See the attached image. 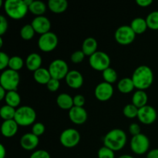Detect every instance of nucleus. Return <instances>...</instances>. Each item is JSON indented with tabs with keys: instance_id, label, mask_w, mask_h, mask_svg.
I'll return each instance as SVG.
<instances>
[{
	"instance_id": "nucleus-1",
	"label": "nucleus",
	"mask_w": 158,
	"mask_h": 158,
	"mask_svg": "<svg viewBox=\"0 0 158 158\" xmlns=\"http://www.w3.org/2000/svg\"><path fill=\"white\" fill-rule=\"evenodd\" d=\"M134 86L137 89L144 90L153 84L154 75L151 67L146 65H141L134 69L131 77Z\"/></svg>"
},
{
	"instance_id": "nucleus-2",
	"label": "nucleus",
	"mask_w": 158,
	"mask_h": 158,
	"mask_svg": "<svg viewBox=\"0 0 158 158\" xmlns=\"http://www.w3.org/2000/svg\"><path fill=\"white\" fill-rule=\"evenodd\" d=\"M127 142V136L121 129L115 128L110 131L103 137V146L115 151H121Z\"/></svg>"
},
{
	"instance_id": "nucleus-3",
	"label": "nucleus",
	"mask_w": 158,
	"mask_h": 158,
	"mask_svg": "<svg viewBox=\"0 0 158 158\" xmlns=\"http://www.w3.org/2000/svg\"><path fill=\"white\" fill-rule=\"evenodd\" d=\"M3 8L6 15L14 20L23 19L29 11V7L25 4L24 0H6Z\"/></svg>"
},
{
	"instance_id": "nucleus-4",
	"label": "nucleus",
	"mask_w": 158,
	"mask_h": 158,
	"mask_svg": "<svg viewBox=\"0 0 158 158\" xmlns=\"http://www.w3.org/2000/svg\"><path fill=\"white\" fill-rule=\"evenodd\" d=\"M36 112L29 106H22L16 109L15 121L20 127H29L33 125L36 120Z\"/></svg>"
},
{
	"instance_id": "nucleus-5",
	"label": "nucleus",
	"mask_w": 158,
	"mask_h": 158,
	"mask_svg": "<svg viewBox=\"0 0 158 158\" xmlns=\"http://www.w3.org/2000/svg\"><path fill=\"white\" fill-rule=\"evenodd\" d=\"M20 76L18 72L6 69L2 72L0 76V86L6 91H17L19 85Z\"/></svg>"
},
{
	"instance_id": "nucleus-6",
	"label": "nucleus",
	"mask_w": 158,
	"mask_h": 158,
	"mask_svg": "<svg viewBox=\"0 0 158 158\" xmlns=\"http://www.w3.org/2000/svg\"><path fill=\"white\" fill-rule=\"evenodd\" d=\"M110 57L103 51H97L89 57V64L93 69L103 72L105 69L110 67Z\"/></svg>"
},
{
	"instance_id": "nucleus-7",
	"label": "nucleus",
	"mask_w": 158,
	"mask_h": 158,
	"mask_svg": "<svg viewBox=\"0 0 158 158\" xmlns=\"http://www.w3.org/2000/svg\"><path fill=\"white\" fill-rule=\"evenodd\" d=\"M130 145L134 154L137 155H143L144 154H148L150 148V140L148 136L143 134H140L132 137Z\"/></svg>"
},
{
	"instance_id": "nucleus-8",
	"label": "nucleus",
	"mask_w": 158,
	"mask_h": 158,
	"mask_svg": "<svg viewBox=\"0 0 158 158\" xmlns=\"http://www.w3.org/2000/svg\"><path fill=\"white\" fill-rule=\"evenodd\" d=\"M136 34L128 25H123L116 29L114 39L116 42L122 46H128L135 40Z\"/></svg>"
},
{
	"instance_id": "nucleus-9",
	"label": "nucleus",
	"mask_w": 158,
	"mask_h": 158,
	"mask_svg": "<svg viewBox=\"0 0 158 158\" xmlns=\"http://www.w3.org/2000/svg\"><path fill=\"white\" fill-rule=\"evenodd\" d=\"M80 132L74 128L65 129L60 136V143L66 148H75L80 142Z\"/></svg>"
},
{
	"instance_id": "nucleus-10",
	"label": "nucleus",
	"mask_w": 158,
	"mask_h": 158,
	"mask_svg": "<svg viewBox=\"0 0 158 158\" xmlns=\"http://www.w3.org/2000/svg\"><path fill=\"white\" fill-rule=\"evenodd\" d=\"M48 69L50 73L52 78L56 79L58 80L66 78V75L69 72L67 63L61 59L52 60L49 64Z\"/></svg>"
},
{
	"instance_id": "nucleus-11",
	"label": "nucleus",
	"mask_w": 158,
	"mask_h": 158,
	"mask_svg": "<svg viewBox=\"0 0 158 158\" xmlns=\"http://www.w3.org/2000/svg\"><path fill=\"white\" fill-rule=\"evenodd\" d=\"M58 43L59 39L56 34L49 32L40 35L38 40V47L42 52H49L56 49Z\"/></svg>"
},
{
	"instance_id": "nucleus-12",
	"label": "nucleus",
	"mask_w": 158,
	"mask_h": 158,
	"mask_svg": "<svg viewBox=\"0 0 158 158\" xmlns=\"http://www.w3.org/2000/svg\"><path fill=\"white\" fill-rule=\"evenodd\" d=\"M114 89L112 84L102 82L97 85L94 89V95L96 99L99 101L106 102L110 100L114 95Z\"/></svg>"
},
{
	"instance_id": "nucleus-13",
	"label": "nucleus",
	"mask_w": 158,
	"mask_h": 158,
	"mask_svg": "<svg viewBox=\"0 0 158 158\" xmlns=\"http://www.w3.org/2000/svg\"><path fill=\"white\" fill-rule=\"evenodd\" d=\"M139 121L144 125H151L156 121L157 118V113L155 108L150 105H146L140 108L137 114Z\"/></svg>"
},
{
	"instance_id": "nucleus-14",
	"label": "nucleus",
	"mask_w": 158,
	"mask_h": 158,
	"mask_svg": "<svg viewBox=\"0 0 158 158\" xmlns=\"http://www.w3.org/2000/svg\"><path fill=\"white\" fill-rule=\"evenodd\" d=\"M31 25L33 27L35 33L40 34V35L50 32L51 22L45 15L35 16L32 19Z\"/></svg>"
},
{
	"instance_id": "nucleus-15",
	"label": "nucleus",
	"mask_w": 158,
	"mask_h": 158,
	"mask_svg": "<svg viewBox=\"0 0 158 158\" xmlns=\"http://www.w3.org/2000/svg\"><path fill=\"white\" fill-rule=\"evenodd\" d=\"M69 118L76 125H82L86 123L88 114L84 107L73 106L69 110Z\"/></svg>"
},
{
	"instance_id": "nucleus-16",
	"label": "nucleus",
	"mask_w": 158,
	"mask_h": 158,
	"mask_svg": "<svg viewBox=\"0 0 158 158\" xmlns=\"http://www.w3.org/2000/svg\"><path fill=\"white\" fill-rule=\"evenodd\" d=\"M40 143L39 137L31 133H26L22 136L20 139V146L23 150L31 151L35 150Z\"/></svg>"
},
{
	"instance_id": "nucleus-17",
	"label": "nucleus",
	"mask_w": 158,
	"mask_h": 158,
	"mask_svg": "<svg viewBox=\"0 0 158 158\" xmlns=\"http://www.w3.org/2000/svg\"><path fill=\"white\" fill-rule=\"evenodd\" d=\"M66 83L71 89H77L82 87L83 84V77L80 72L77 70H69L65 78Z\"/></svg>"
},
{
	"instance_id": "nucleus-18",
	"label": "nucleus",
	"mask_w": 158,
	"mask_h": 158,
	"mask_svg": "<svg viewBox=\"0 0 158 158\" xmlns=\"http://www.w3.org/2000/svg\"><path fill=\"white\" fill-rule=\"evenodd\" d=\"M19 127L15 120H4L1 125L2 134L6 138H11L17 134Z\"/></svg>"
},
{
	"instance_id": "nucleus-19",
	"label": "nucleus",
	"mask_w": 158,
	"mask_h": 158,
	"mask_svg": "<svg viewBox=\"0 0 158 158\" xmlns=\"http://www.w3.org/2000/svg\"><path fill=\"white\" fill-rule=\"evenodd\" d=\"M42 63H43V59L41 56L36 52H32L29 54L25 61L26 68L29 71L33 73L42 67Z\"/></svg>"
},
{
	"instance_id": "nucleus-20",
	"label": "nucleus",
	"mask_w": 158,
	"mask_h": 158,
	"mask_svg": "<svg viewBox=\"0 0 158 158\" xmlns=\"http://www.w3.org/2000/svg\"><path fill=\"white\" fill-rule=\"evenodd\" d=\"M97 48L98 43L97 40L94 37H88L85 39L82 44V51L84 52L85 55L89 57L97 52Z\"/></svg>"
},
{
	"instance_id": "nucleus-21",
	"label": "nucleus",
	"mask_w": 158,
	"mask_h": 158,
	"mask_svg": "<svg viewBox=\"0 0 158 158\" xmlns=\"http://www.w3.org/2000/svg\"><path fill=\"white\" fill-rule=\"evenodd\" d=\"M130 26L136 35H140V34L144 33L148 28L146 19H143L142 17L134 18L131 21Z\"/></svg>"
},
{
	"instance_id": "nucleus-22",
	"label": "nucleus",
	"mask_w": 158,
	"mask_h": 158,
	"mask_svg": "<svg viewBox=\"0 0 158 158\" xmlns=\"http://www.w3.org/2000/svg\"><path fill=\"white\" fill-rule=\"evenodd\" d=\"M68 2L66 0H49L47 6L49 10L55 14H61L67 9Z\"/></svg>"
},
{
	"instance_id": "nucleus-23",
	"label": "nucleus",
	"mask_w": 158,
	"mask_h": 158,
	"mask_svg": "<svg viewBox=\"0 0 158 158\" xmlns=\"http://www.w3.org/2000/svg\"><path fill=\"white\" fill-rule=\"evenodd\" d=\"M33 79L37 83L41 85H46L52 79L49 69L41 67L33 73Z\"/></svg>"
},
{
	"instance_id": "nucleus-24",
	"label": "nucleus",
	"mask_w": 158,
	"mask_h": 158,
	"mask_svg": "<svg viewBox=\"0 0 158 158\" xmlns=\"http://www.w3.org/2000/svg\"><path fill=\"white\" fill-rule=\"evenodd\" d=\"M56 103L60 108L62 110H69L73 107V97H71L69 94L66 93H62L59 94L56 98Z\"/></svg>"
},
{
	"instance_id": "nucleus-25",
	"label": "nucleus",
	"mask_w": 158,
	"mask_h": 158,
	"mask_svg": "<svg viewBox=\"0 0 158 158\" xmlns=\"http://www.w3.org/2000/svg\"><path fill=\"white\" fill-rule=\"evenodd\" d=\"M148 96L144 90L137 89L132 96V103L138 109L148 105Z\"/></svg>"
},
{
	"instance_id": "nucleus-26",
	"label": "nucleus",
	"mask_w": 158,
	"mask_h": 158,
	"mask_svg": "<svg viewBox=\"0 0 158 158\" xmlns=\"http://www.w3.org/2000/svg\"><path fill=\"white\" fill-rule=\"evenodd\" d=\"M117 89L121 94H128L135 89V86L132 79L130 77H124L117 83Z\"/></svg>"
},
{
	"instance_id": "nucleus-27",
	"label": "nucleus",
	"mask_w": 158,
	"mask_h": 158,
	"mask_svg": "<svg viewBox=\"0 0 158 158\" xmlns=\"http://www.w3.org/2000/svg\"><path fill=\"white\" fill-rule=\"evenodd\" d=\"M47 7L48 6L45 2L36 0V1L32 2L31 6L29 7V11L35 16H41V15H44Z\"/></svg>"
},
{
	"instance_id": "nucleus-28",
	"label": "nucleus",
	"mask_w": 158,
	"mask_h": 158,
	"mask_svg": "<svg viewBox=\"0 0 158 158\" xmlns=\"http://www.w3.org/2000/svg\"><path fill=\"white\" fill-rule=\"evenodd\" d=\"M5 102L9 106L16 108L21 103V97L17 91H7Z\"/></svg>"
},
{
	"instance_id": "nucleus-29",
	"label": "nucleus",
	"mask_w": 158,
	"mask_h": 158,
	"mask_svg": "<svg viewBox=\"0 0 158 158\" xmlns=\"http://www.w3.org/2000/svg\"><path fill=\"white\" fill-rule=\"evenodd\" d=\"M102 77H103L104 82L110 83V84L116 83L118 79L117 72L112 67L107 68L103 72H102Z\"/></svg>"
},
{
	"instance_id": "nucleus-30",
	"label": "nucleus",
	"mask_w": 158,
	"mask_h": 158,
	"mask_svg": "<svg viewBox=\"0 0 158 158\" xmlns=\"http://www.w3.org/2000/svg\"><path fill=\"white\" fill-rule=\"evenodd\" d=\"M16 109L9 105H4L0 109V116L3 120H14Z\"/></svg>"
},
{
	"instance_id": "nucleus-31",
	"label": "nucleus",
	"mask_w": 158,
	"mask_h": 158,
	"mask_svg": "<svg viewBox=\"0 0 158 158\" xmlns=\"http://www.w3.org/2000/svg\"><path fill=\"white\" fill-rule=\"evenodd\" d=\"M35 30L31 24H26L20 29V36L23 40L29 41L31 40L35 35Z\"/></svg>"
},
{
	"instance_id": "nucleus-32",
	"label": "nucleus",
	"mask_w": 158,
	"mask_h": 158,
	"mask_svg": "<svg viewBox=\"0 0 158 158\" xmlns=\"http://www.w3.org/2000/svg\"><path fill=\"white\" fill-rule=\"evenodd\" d=\"M148 29L158 30V10L150 12L146 17Z\"/></svg>"
},
{
	"instance_id": "nucleus-33",
	"label": "nucleus",
	"mask_w": 158,
	"mask_h": 158,
	"mask_svg": "<svg viewBox=\"0 0 158 158\" xmlns=\"http://www.w3.org/2000/svg\"><path fill=\"white\" fill-rule=\"evenodd\" d=\"M24 64L25 62L22 57L19 56H13L10 57V60H9V69L18 72L20 69H22Z\"/></svg>"
},
{
	"instance_id": "nucleus-34",
	"label": "nucleus",
	"mask_w": 158,
	"mask_h": 158,
	"mask_svg": "<svg viewBox=\"0 0 158 158\" xmlns=\"http://www.w3.org/2000/svg\"><path fill=\"white\" fill-rule=\"evenodd\" d=\"M139 109L137 106H134L133 103H128L123 107V114L128 119H134L137 117Z\"/></svg>"
},
{
	"instance_id": "nucleus-35",
	"label": "nucleus",
	"mask_w": 158,
	"mask_h": 158,
	"mask_svg": "<svg viewBox=\"0 0 158 158\" xmlns=\"http://www.w3.org/2000/svg\"><path fill=\"white\" fill-rule=\"evenodd\" d=\"M97 157L98 158H115V154L114 151L106 147L103 146L99 149L97 152Z\"/></svg>"
},
{
	"instance_id": "nucleus-36",
	"label": "nucleus",
	"mask_w": 158,
	"mask_h": 158,
	"mask_svg": "<svg viewBox=\"0 0 158 158\" xmlns=\"http://www.w3.org/2000/svg\"><path fill=\"white\" fill-rule=\"evenodd\" d=\"M86 55L82 50H77L72 53L70 56V60L74 64H79L81 63L84 60Z\"/></svg>"
},
{
	"instance_id": "nucleus-37",
	"label": "nucleus",
	"mask_w": 158,
	"mask_h": 158,
	"mask_svg": "<svg viewBox=\"0 0 158 158\" xmlns=\"http://www.w3.org/2000/svg\"><path fill=\"white\" fill-rule=\"evenodd\" d=\"M46 131L45 125L41 122H35L32 127V133L37 137H40L43 135Z\"/></svg>"
},
{
	"instance_id": "nucleus-38",
	"label": "nucleus",
	"mask_w": 158,
	"mask_h": 158,
	"mask_svg": "<svg viewBox=\"0 0 158 158\" xmlns=\"http://www.w3.org/2000/svg\"><path fill=\"white\" fill-rule=\"evenodd\" d=\"M9 60L10 57L8 56L7 53L4 52H0V69L1 70H5L6 68L9 67Z\"/></svg>"
},
{
	"instance_id": "nucleus-39",
	"label": "nucleus",
	"mask_w": 158,
	"mask_h": 158,
	"mask_svg": "<svg viewBox=\"0 0 158 158\" xmlns=\"http://www.w3.org/2000/svg\"><path fill=\"white\" fill-rule=\"evenodd\" d=\"M46 86L47 89L49 91H51V92H56L60 86V80H56V79L52 78L48 82V83Z\"/></svg>"
},
{
	"instance_id": "nucleus-40",
	"label": "nucleus",
	"mask_w": 158,
	"mask_h": 158,
	"mask_svg": "<svg viewBox=\"0 0 158 158\" xmlns=\"http://www.w3.org/2000/svg\"><path fill=\"white\" fill-rule=\"evenodd\" d=\"M29 158H51L50 154L45 150H37L34 151Z\"/></svg>"
},
{
	"instance_id": "nucleus-41",
	"label": "nucleus",
	"mask_w": 158,
	"mask_h": 158,
	"mask_svg": "<svg viewBox=\"0 0 158 158\" xmlns=\"http://www.w3.org/2000/svg\"><path fill=\"white\" fill-rule=\"evenodd\" d=\"M9 23L4 15H0V35H3L8 30Z\"/></svg>"
},
{
	"instance_id": "nucleus-42",
	"label": "nucleus",
	"mask_w": 158,
	"mask_h": 158,
	"mask_svg": "<svg viewBox=\"0 0 158 158\" xmlns=\"http://www.w3.org/2000/svg\"><path fill=\"white\" fill-rule=\"evenodd\" d=\"M86 103V99L81 94H77L73 97V106L78 107H83Z\"/></svg>"
},
{
	"instance_id": "nucleus-43",
	"label": "nucleus",
	"mask_w": 158,
	"mask_h": 158,
	"mask_svg": "<svg viewBox=\"0 0 158 158\" xmlns=\"http://www.w3.org/2000/svg\"><path fill=\"white\" fill-rule=\"evenodd\" d=\"M140 130H141L140 126L137 123H131V124L129 126V127H128L129 133L132 135V137H134V136H137L138 135V134H141Z\"/></svg>"
},
{
	"instance_id": "nucleus-44",
	"label": "nucleus",
	"mask_w": 158,
	"mask_h": 158,
	"mask_svg": "<svg viewBox=\"0 0 158 158\" xmlns=\"http://www.w3.org/2000/svg\"><path fill=\"white\" fill-rule=\"evenodd\" d=\"M136 3H137L140 7L146 8L151 6L153 3V1L152 0H136Z\"/></svg>"
},
{
	"instance_id": "nucleus-45",
	"label": "nucleus",
	"mask_w": 158,
	"mask_h": 158,
	"mask_svg": "<svg viewBox=\"0 0 158 158\" xmlns=\"http://www.w3.org/2000/svg\"><path fill=\"white\" fill-rule=\"evenodd\" d=\"M146 158H158V148H154L148 151Z\"/></svg>"
},
{
	"instance_id": "nucleus-46",
	"label": "nucleus",
	"mask_w": 158,
	"mask_h": 158,
	"mask_svg": "<svg viewBox=\"0 0 158 158\" xmlns=\"http://www.w3.org/2000/svg\"><path fill=\"white\" fill-rule=\"evenodd\" d=\"M6 149L4 145H0V158H6Z\"/></svg>"
},
{
	"instance_id": "nucleus-47",
	"label": "nucleus",
	"mask_w": 158,
	"mask_h": 158,
	"mask_svg": "<svg viewBox=\"0 0 158 158\" xmlns=\"http://www.w3.org/2000/svg\"><path fill=\"white\" fill-rule=\"evenodd\" d=\"M6 94H7V91L2 88V86H0V100H3L6 98Z\"/></svg>"
},
{
	"instance_id": "nucleus-48",
	"label": "nucleus",
	"mask_w": 158,
	"mask_h": 158,
	"mask_svg": "<svg viewBox=\"0 0 158 158\" xmlns=\"http://www.w3.org/2000/svg\"><path fill=\"white\" fill-rule=\"evenodd\" d=\"M32 2H33V0H24L25 4H26L28 7H29V6H31V4L32 3Z\"/></svg>"
},
{
	"instance_id": "nucleus-49",
	"label": "nucleus",
	"mask_w": 158,
	"mask_h": 158,
	"mask_svg": "<svg viewBox=\"0 0 158 158\" xmlns=\"http://www.w3.org/2000/svg\"><path fill=\"white\" fill-rule=\"evenodd\" d=\"M118 158H134V157H132V156L129 155V154H123V155L120 156Z\"/></svg>"
},
{
	"instance_id": "nucleus-50",
	"label": "nucleus",
	"mask_w": 158,
	"mask_h": 158,
	"mask_svg": "<svg viewBox=\"0 0 158 158\" xmlns=\"http://www.w3.org/2000/svg\"><path fill=\"white\" fill-rule=\"evenodd\" d=\"M2 45H3L2 37H0V47H2Z\"/></svg>"
},
{
	"instance_id": "nucleus-51",
	"label": "nucleus",
	"mask_w": 158,
	"mask_h": 158,
	"mask_svg": "<svg viewBox=\"0 0 158 158\" xmlns=\"http://www.w3.org/2000/svg\"><path fill=\"white\" fill-rule=\"evenodd\" d=\"M157 6H158V2H157Z\"/></svg>"
}]
</instances>
